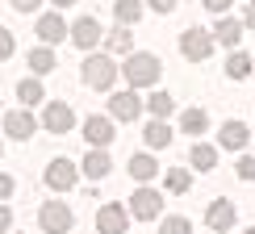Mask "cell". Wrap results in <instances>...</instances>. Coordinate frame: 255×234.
<instances>
[{"label":"cell","instance_id":"cell-1","mask_svg":"<svg viewBox=\"0 0 255 234\" xmlns=\"http://www.w3.org/2000/svg\"><path fill=\"white\" fill-rule=\"evenodd\" d=\"M159 71H163V63H159V55H151V50H134V55H126V63H122V76H126V84H130L134 92L159 84Z\"/></svg>","mask_w":255,"mask_h":234},{"label":"cell","instance_id":"cell-2","mask_svg":"<svg viewBox=\"0 0 255 234\" xmlns=\"http://www.w3.org/2000/svg\"><path fill=\"white\" fill-rule=\"evenodd\" d=\"M118 71H122V67H118L109 55H88V59H84V71H80V76H84V84H88V88L109 92L113 80H118Z\"/></svg>","mask_w":255,"mask_h":234},{"label":"cell","instance_id":"cell-3","mask_svg":"<svg viewBox=\"0 0 255 234\" xmlns=\"http://www.w3.org/2000/svg\"><path fill=\"white\" fill-rule=\"evenodd\" d=\"M38 226L46 234H67L71 226H76V214L67 209V201H42L38 209Z\"/></svg>","mask_w":255,"mask_h":234},{"label":"cell","instance_id":"cell-4","mask_svg":"<svg viewBox=\"0 0 255 234\" xmlns=\"http://www.w3.org/2000/svg\"><path fill=\"white\" fill-rule=\"evenodd\" d=\"M126 209H130V218L134 222H155L159 214H163V197H159L155 193V188H134V197H130V205H126Z\"/></svg>","mask_w":255,"mask_h":234},{"label":"cell","instance_id":"cell-5","mask_svg":"<svg viewBox=\"0 0 255 234\" xmlns=\"http://www.w3.org/2000/svg\"><path fill=\"white\" fill-rule=\"evenodd\" d=\"M180 55L188 63H205L214 55V34H205V29H184V34H180Z\"/></svg>","mask_w":255,"mask_h":234},{"label":"cell","instance_id":"cell-6","mask_svg":"<svg viewBox=\"0 0 255 234\" xmlns=\"http://www.w3.org/2000/svg\"><path fill=\"white\" fill-rule=\"evenodd\" d=\"M80 180V167L71 163V159H50L46 163V188H55V193H71Z\"/></svg>","mask_w":255,"mask_h":234},{"label":"cell","instance_id":"cell-7","mask_svg":"<svg viewBox=\"0 0 255 234\" xmlns=\"http://www.w3.org/2000/svg\"><path fill=\"white\" fill-rule=\"evenodd\" d=\"M42 125H46L50 134H71L76 130V113H71L67 101H50L46 109H42Z\"/></svg>","mask_w":255,"mask_h":234},{"label":"cell","instance_id":"cell-8","mask_svg":"<svg viewBox=\"0 0 255 234\" xmlns=\"http://www.w3.org/2000/svg\"><path fill=\"white\" fill-rule=\"evenodd\" d=\"M130 226V209L118 205V201H109V205L97 209V234H126Z\"/></svg>","mask_w":255,"mask_h":234},{"label":"cell","instance_id":"cell-9","mask_svg":"<svg viewBox=\"0 0 255 234\" xmlns=\"http://www.w3.org/2000/svg\"><path fill=\"white\" fill-rule=\"evenodd\" d=\"M142 97H138V92L134 88H126V92H113V97H109V117H113V121H134V117L138 113H142Z\"/></svg>","mask_w":255,"mask_h":234},{"label":"cell","instance_id":"cell-10","mask_svg":"<svg viewBox=\"0 0 255 234\" xmlns=\"http://www.w3.org/2000/svg\"><path fill=\"white\" fill-rule=\"evenodd\" d=\"M84 138H88L92 151H105V146L118 138V134H113V117H101V113L84 117Z\"/></svg>","mask_w":255,"mask_h":234},{"label":"cell","instance_id":"cell-11","mask_svg":"<svg viewBox=\"0 0 255 234\" xmlns=\"http://www.w3.org/2000/svg\"><path fill=\"white\" fill-rule=\"evenodd\" d=\"M0 121H4V134L13 138V142H25V138H34V130H38V121H34L29 109H8Z\"/></svg>","mask_w":255,"mask_h":234},{"label":"cell","instance_id":"cell-12","mask_svg":"<svg viewBox=\"0 0 255 234\" xmlns=\"http://www.w3.org/2000/svg\"><path fill=\"white\" fill-rule=\"evenodd\" d=\"M235 218H239V209H235V201H214V205L205 209V226L209 230H235Z\"/></svg>","mask_w":255,"mask_h":234},{"label":"cell","instance_id":"cell-13","mask_svg":"<svg viewBox=\"0 0 255 234\" xmlns=\"http://www.w3.org/2000/svg\"><path fill=\"white\" fill-rule=\"evenodd\" d=\"M71 29H67V21H63L59 13H42L38 17V38H42V46H55V42H63Z\"/></svg>","mask_w":255,"mask_h":234},{"label":"cell","instance_id":"cell-14","mask_svg":"<svg viewBox=\"0 0 255 234\" xmlns=\"http://www.w3.org/2000/svg\"><path fill=\"white\" fill-rule=\"evenodd\" d=\"M71 42H76L80 50L101 46V21H97V17H80L76 25H71Z\"/></svg>","mask_w":255,"mask_h":234},{"label":"cell","instance_id":"cell-15","mask_svg":"<svg viewBox=\"0 0 255 234\" xmlns=\"http://www.w3.org/2000/svg\"><path fill=\"white\" fill-rule=\"evenodd\" d=\"M243 25H247V21H239V17H218V25H214V42H222V46L235 50V46H239V38H243Z\"/></svg>","mask_w":255,"mask_h":234},{"label":"cell","instance_id":"cell-16","mask_svg":"<svg viewBox=\"0 0 255 234\" xmlns=\"http://www.w3.org/2000/svg\"><path fill=\"white\" fill-rule=\"evenodd\" d=\"M247 125L243 121H226L222 125V134H218V146H226V151H243V146H247Z\"/></svg>","mask_w":255,"mask_h":234},{"label":"cell","instance_id":"cell-17","mask_svg":"<svg viewBox=\"0 0 255 234\" xmlns=\"http://www.w3.org/2000/svg\"><path fill=\"white\" fill-rule=\"evenodd\" d=\"M159 176V163L151 155H130V180H138V184H151V180Z\"/></svg>","mask_w":255,"mask_h":234},{"label":"cell","instance_id":"cell-18","mask_svg":"<svg viewBox=\"0 0 255 234\" xmlns=\"http://www.w3.org/2000/svg\"><path fill=\"white\" fill-rule=\"evenodd\" d=\"M113 17H118V25H138L142 21V0H113Z\"/></svg>","mask_w":255,"mask_h":234},{"label":"cell","instance_id":"cell-19","mask_svg":"<svg viewBox=\"0 0 255 234\" xmlns=\"http://www.w3.org/2000/svg\"><path fill=\"white\" fill-rule=\"evenodd\" d=\"M25 63H29V71H34V76H46V71H55L59 63H55V50L50 46H34L25 55Z\"/></svg>","mask_w":255,"mask_h":234},{"label":"cell","instance_id":"cell-20","mask_svg":"<svg viewBox=\"0 0 255 234\" xmlns=\"http://www.w3.org/2000/svg\"><path fill=\"white\" fill-rule=\"evenodd\" d=\"M109 167H113V159L105 151H88V155H84V176H88V180H105Z\"/></svg>","mask_w":255,"mask_h":234},{"label":"cell","instance_id":"cell-21","mask_svg":"<svg viewBox=\"0 0 255 234\" xmlns=\"http://www.w3.org/2000/svg\"><path fill=\"white\" fill-rule=\"evenodd\" d=\"M188 159H193V167H201V172H214V167H218V146H209V142H193Z\"/></svg>","mask_w":255,"mask_h":234},{"label":"cell","instance_id":"cell-22","mask_svg":"<svg viewBox=\"0 0 255 234\" xmlns=\"http://www.w3.org/2000/svg\"><path fill=\"white\" fill-rule=\"evenodd\" d=\"M142 138H146V146H151V151H159V146H167V142H172V125L155 117V121L146 125V134H142Z\"/></svg>","mask_w":255,"mask_h":234},{"label":"cell","instance_id":"cell-23","mask_svg":"<svg viewBox=\"0 0 255 234\" xmlns=\"http://www.w3.org/2000/svg\"><path fill=\"white\" fill-rule=\"evenodd\" d=\"M180 130H184V134H205V130H209V113H205V109H184Z\"/></svg>","mask_w":255,"mask_h":234},{"label":"cell","instance_id":"cell-24","mask_svg":"<svg viewBox=\"0 0 255 234\" xmlns=\"http://www.w3.org/2000/svg\"><path fill=\"white\" fill-rule=\"evenodd\" d=\"M251 67H255L251 55H243V50H230V59H226V76H230V80H247V76H251Z\"/></svg>","mask_w":255,"mask_h":234},{"label":"cell","instance_id":"cell-25","mask_svg":"<svg viewBox=\"0 0 255 234\" xmlns=\"http://www.w3.org/2000/svg\"><path fill=\"white\" fill-rule=\"evenodd\" d=\"M17 101H25V105H38V101H46V88H42V80H38V76L21 80V84H17Z\"/></svg>","mask_w":255,"mask_h":234},{"label":"cell","instance_id":"cell-26","mask_svg":"<svg viewBox=\"0 0 255 234\" xmlns=\"http://www.w3.org/2000/svg\"><path fill=\"white\" fill-rule=\"evenodd\" d=\"M146 109H151L159 121H163V117L176 109V97H172V92H155V97H146Z\"/></svg>","mask_w":255,"mask_h":234},{"label":"cell","instance_id":"cell-27","mask_svg":"<svg viewBox=\"0 0 255 234\" xmlns=\"http://www.w3.org/2000/svg\"><path fill=\"white\" fill-rule=\"evenodd\" d=\"M163 184H167V193H188V184H193V176H188L184 167H167Z\"/></svg>","mask_w":255,"mask_h":234},{"label":"cell","instance_id":"cell-28","mask_svg":"<svg viewBox=\"0 0 255 234\" xmlns=\"http://www.w3.org/2000/svg\"><path fill=\"white\" fill-rule=\"evenodd\" d=\"M109 50H113V55H134V42H130V29H126V25H118L109 34Z\"/></svg>","mask_w":255,"mask_h":234},{"label":"cell","instance_id":"cell-29","mask_svg":"<svg viewBox=\"0 0 255 234\" xmlns=\"http://www.w3.org/2000/svg\"><path fill=\"white\" fill-rule=\"evenodd\" d=\"M159 234H193V222L188 218H163L159 222Z\"/></svg>","mask_w":255,"mask_h":234},{"label":"cell","instance_id":"cell-30","mask_svg":"<svg viewBox=\"0 0 255 234\" xmlns=\"http://www.w3.org/2000/svg\"><path fill=\"white\" fill-rule=\"evenodd\" d=\"M13 50H17V38H13V29H4V25H0V63H4L8 55H13Z\"/></svg>","mask_w":255,"mask_h":234},{"label":"cell","instance_id":"cell-31","mask_svg":"<svg viewBox=\"0 0 255 234\" xmlns=\"http://www.w3.org/2000/svg\"><path fill=\"white\" fill-rule=\"evenodd\" d=\"M239 176L243 180H255V155H243L239 159Z\"/></svg>","mask_w":255,"mask_h":234},{"label":"cell","instance_id":"cell-32","mask_svg":"<svg viewBox=\"0 0 255 234\" xmlns=\"http://www.w3.org/2000/svg\"><path fill=\"white\" fill-rule=\"evenodd\" d=\"M201 4H205L209 13H218V17H226V8L235 4V0H201Z\"/></svg>","mask_w":255,"mask_h":234},{"label":"cell","instance_id":"cell-33","mask_svg":"<svg viewBox=\"0 0 255 234\" xmlns=\"http://www.w3.org/2000/svg\"><path fill=\"white\" fill-rule=\"evenodd\" d=\"M13 176H8V172H0V201H8V197H13Z\"/></svg>","mask_w":255,"mask_h":234},{"label":"cell","instance_id":"cell-34","mask_svg":"<svg viewBox=\"0 0 255 234\" xmlns=\"http://www.w3.org/2000/svg\"><path fill=\"white\" fill-rule=\"evenodd\" d=\"M8 230H13V209L0 205V234H8Z\"/></svg>","mask_w":255,"mask_h":234},{"label":"cell","instance_id":"cell-35","mask_svg":"<svg viewBox=\"0 0 255 234\" xmlns=\"http://www.w3.org/2000/svg\"><path fill=\"white\" fill-rule=\"evenodd\" d=\"M38 4H42V0H13V8H17V13H34Z\"/></svg>","mask_w":255,"mask_h":234},{"label":"cell","instance_id":"cell-36","mask_svg":"<svg viewBox=\"0 0 255 234\" xmlns=\"http://www.w3.org/2000/svg\"><path fill=\"white\" fill-rule=\"evenodd\" d=\"M151 8H155V13H172L176 0H151Z\"/></svg>","mask_w":255,"mask_h":234},{"label":"cell","instance_id":"cell-37","mask_svg":"<svg viewBox=\"0 0 255 234\" xmlns=\"http://www.w3.org/2000/svg\"><path fill=\"white\" fill-rule=\"evenodd\" d=\"M247 25L255 29V0H251V4H247Z\"/></svg>","mask_w":255,"mask_h":234},{"label":"cell","instance_id":"cell-38","mask_svg":"<svg viewBox=\"0 0 255 234\" xmlns=\"http://www.w3.org/2000/svg\"><path fill=\"white\" fill-rule=\"evenodd\" d=\"M50 4H55V8H67V4H76V0H50Z\"/></svg>","mask_w":255,"mask_h":234},{"label":"cell","instance_id":"cell-39","mask_svg":"<svg viewBox=\"0 0 255 234\" xmlns=\"http://www.w3.org/2000/svg\"><path fill=\"white\" fill-rule=\"evenodd\" d=\"M247 234H255V226H251V230H247Z\"/></svg>","mask_w":255,"mask_h":234},{"label":"cell","instance_id":"cell-40","mask_svg":"<svg viewBox=\"0 0 255 234\" xmlns=\"http://www.w3.org/2000/svg\"><path fill=\"white\" fill-rule=\"evenodd\" d=\"M0 117H4V113H0Z\"/></svg>","mask_w":255,"mask_h":234}]
</instances>
